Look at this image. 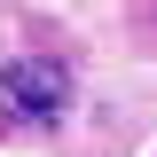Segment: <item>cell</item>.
Masks as SVG:
<instances>
[{"mask_svg":"<svg viewBox=\"0 0 157 157\" xmlns=\"http://www.w3.org/2000/svg\"><path fill=\"white\" fill-rule=\"evenodd\" d=\"M0 102H8V118H24V126H55L63 110H71V71L47 55H24L0 71Z\"/></svg>","mask_w":157,"mask_h":157,"instance_id":"cell-1","label":"cell"}]
</instances>
